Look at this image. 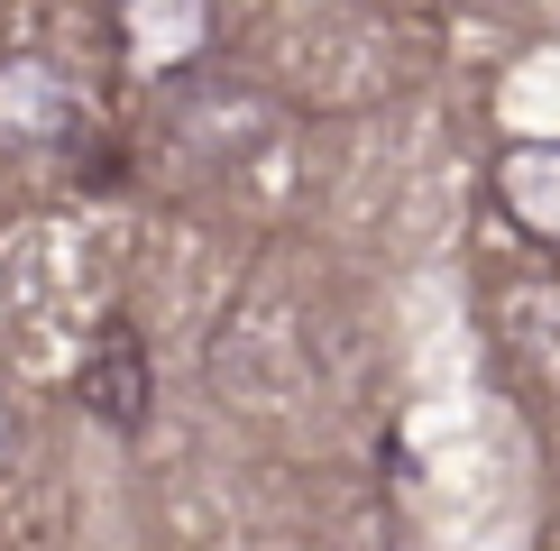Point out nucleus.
Instances as JSON below:
<instances>
[]
</instances>
